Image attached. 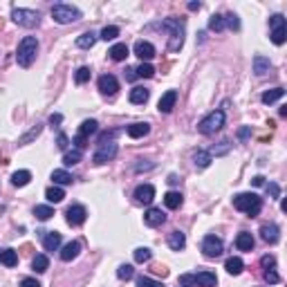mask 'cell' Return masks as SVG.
I'll return each instance as SVG.
<instances>
[{
    "label": "cell",
    "mask_w": 287,
    "mask_h": 287,
    "mask_svg": "<svg viewBox=\"0 0 287 287\" xmlns=\"http://www.w3.org/2000/svg\"><path fill=\"white\" fill-rule=\"evenodd\" d=\"M161 27L170 34L168 49H170V52H179L182 45H184V31H186V29H184V20L170 16V18H164V20H161Z\"/></svg>",
    "instance_id": "obj_1"
},
{
    "label": "cell",
    "mask_w": 287,
    "mask_h": 287,
    "mask_svg": "<svg viewBox=\"0 0 287 287\" xmlns=\"http://www.w3.org/2000/svg\"><path fill=\"white\" fill-rule=\"evenodd\" d=\"M233 206L238 211H242L245 215H249V218H256L260 213V209H263V197L256 195V193H238L233 197Z\"/></svg>",
    "instance_id": "obj_2"
},
{
    "label": "cell",
    "mask_w": 287,
    "mask_h": 287,
    "mask_svg": "<svg viewBox=\"0 0 287 287\" xmlns=\"http://www.w3.org/2000/svg\"><path fill=\"white\" fill-rule=\"evenodd\" d=\"M36 54H38V40L36 36H25V38L18 43L16 49V61L20 67H29L36 61Z\"/></svg>",
    "instance_id": "obj_3"
},
{
    "label": "cell",
    "mask_w": 287,
    "mask_h": 287,
    "mask_svg": "<svg viewBox=\"0 0 287 287\" xmlns=\"http://www.w3.org/2000/svg\"><path fill=\"white\" fill-rule=\"evenodd\" d=\"M11 20L20 27H38L40 25V13L36 9H25V7H11Z\"/></svg>",
    "instance_id": "obj_4"
},
{
    "label": "cell",
    "mask_w": 287,
    "mask_h": 287,
    "mask_svg": "<svg viewBox=\"0 0 287 287\" xmlns=\"http://www.w3.org/2000/svg\"><path fill=\"white\" fill-rule=\"evenodd\" d=\"M52 18L58 22V25H70V22L81 20V11L76 7H72V4L56 2L52 7Z\"/></svg>",
    "instance_id": "obj_5"
},
{
    "label": "cell",
    "mask_w": 287,
    "mask_h": 287,
    "mask_svg": "<svg viewBox=\"0 0 287 287\" xmlns=\"http://www.w3.org/2000/svg\"><path fill=\"white\" fill-rule=\"evenodd\" d=\"M269 38L274 45H283L287 40V22L283 13H274L269 18Z\"/></svg>",
    "instance_id": "obj_6"
},
{
    "label": "cell",
    "mask_w": 287,
    "mask_h": 287,
    "mask_svg": "<svg viewBox=\"0 0 287 287\" xmlns=\"http://www.w3.org/2000/svg\"><path fill=\"white\" fill-rule=\"evenodd\" d=\"M224 126V110H213L197 124V130L202 135H215Z\"/></svg>",
    "instance_id": "obj_7"
},
{
    "label": "cell",
    "mask_w": 287,
    "mask_h": 287,
    "mask_svg": "<svg viewBox=\"0 0 287 287\" xmlns=\"http://www.w3.org/2000/svg\"><path fill=\"white\" fill-rule=\"evenodd\" d=\"M117 150H119V146H117L115 142L99 144V148H97V150H94V155H92V161H94V164H97V166L106 164V161L115 159V157H117Z\"/></svg>",
    "instance_id": "obj_8"
},
{
    "label": "cell",
    "mask_w": 287,
    "mask_h": 287,
    "mask_svg": "<svg viewBox=\"0 0 287 287\" xmlns=\"http://www.w3.org/2000/svg\"><path fill=\"white\" fill-rule=\"evenodd\" d=\"M222 249H224V245L218 236H213V233L204 236V240H202V254H204L206 258H218V256L222 254Z\"/></svg>",
    "instance_id": "obj_9"
},
{
    "label": "cell",
    "mask_w": 287,
    "mask_h": 287,
    "mask_svg": "<svg viewBox=\"0 0 287 287\" xmlns=\"http://www.w3.org/2000/svg\"><path fill=\"white\" fill-rule=\"evenodd\" d=\"M85 218H88V211H85L83 204H72L67 206L65 211V220L70 227H81V224L85 222Z\"/></svg>",
    "instance_id": "obj_10"
},
{
    "label": "cell",
    "mask_w": 287,
    "mask_h": 287,
    "mask_svg": "<svg viewBox=\"0 0 287 287\" xmlns=\"http://www.w3.org/2000/svg\"><path fill=\"white\" fill-rule=\"evenodd\" d=\"M97 85H99V92H101V94H108V97L117 94V90H119V81H117L115 74H103V76H99Z\"/></svg>",
    "instance_id": "obj_11"
},
{
    "label": "cell",
    "mask_w": 287,
    "mask_h": 287,
    "mask_svg": "<svg viewBox=\"0 0 287 287\" xmlns=\"http://www.w3.org/2000/svg\"><path fill=\"white\" fill-rule=\"evenodd\" d=\"M133 197L139 204H150V202L155 200V186H152V184H139V186L135 188Z\"/></svg>",
    "instance_id": "obj_12"
},
{
    "label": "cell",
    "mask_w": 287,
    "mask_h": 287,
    "mask_svg": "<svg viewBox=\"0 0 287 287\" xmlns=\"http://www.w3.org/2000/svg\"><path fill=\"white\" fill-rule=\"evenodd\" d=\"M260 238H263L267 245H276L278 240H281V229H278V224L274 222H267L260 227Z\"/></svg>",
    "instance_id": "obj_13"
},
{
    "label": "cell",
    "mask_w": 287,
    "mask_h": 287,
    "mask_svg": "<svg viewBox=\"0 0 287 287\" xmlns=\"http://www.w3.org/2000/svg\"><path fill=\"white\" fill-rule=\"evenodd\" d=\"M175 103H177V90H168V92L161 94L159 103H157V110L164 112V115H168V112H173Z\"/></svg>",
    "instance_id": "obj_14"
},
{
    "label": "cell",
    "mask_w": 287,
    "mask_h": 287,
    "mask_svg": "<svg viewBox=\"0 0 287 287\" xmlns=\"http://www.w3.org/2000/svg\"><path fill=\"white\" fill-rule=\"evenodd\" d=\"M144 222H146L148 227H161V224L166 222V213L161 209H157V206H150V209L144 213Z\"/></svg>",
    "instance_id": "obj_15"
},
{
    "label": "cell",
    "mask_w": 287,
    "mask_h": 287,
    "mask_svg": "<svg viewBox=\"0 0 287 287\" xmlns=\"http://www.w3.org/2000/svg\"><path fill=\"white\" fill-rule=\"evenodd\" d=\"M135 56H139L142 61H150V58H155V47H152V43H148V40H137L135 43Z\"/></svg>",
    "instance_id": "obj_16"
},
{
    "label": "cell",
    "mask_w": 287,
    "mask_h": 287,
    "mask_svg": "<svg viewBox=\"0 0 287 287\" xmlns=\"http://www.w3.org/2000/svg\"><path fill=\"white\" fill-rule=\"evenodd\" d=\"M193 281H195V287H215L218 285V276L213 272H197L193 274Z\"/></svg>",
    "instance_id": "obj_17"
},
{
    "label": "cell",
    "mask_w": 287,
    "mask_h": 287,
    "mask_svg": "<svg viewBox=\"0 0 287 287\" xmlns=\"http://www.w3.org/2000/svg\"><path fill=\"white\" fill-rule=\"evenodd\" d=\"M63 238L58 231H45L43 233V247L45 251H58V247H61Z\"/></svg>",
    "instance_id": "obj_18"
},
{
    "label": "cell",
    "mask_w": 287,
    "mask_h": 287,
    "mask_svg": "<svg viewBox=\"0 0 287 287\" xmlns=\"http://www.w3.org/2000/svg\"><path fill=\"white\" fill-rule=\"evenodd\" d=\"M126 133H128V137H133V139H142V137H146V135L150 133V124H146V121L130 124L128 128H126Z\"/></svg>",
    "instance_id": "obj_19"
},
{
    "label": "cell",
    "mask_w": 287,
    "mask_h": 287,
    "mask_svg": "<svg viewBox=\"0 0 287 287\" xmlns=\"http://www.w3.org/2000/svg\"><path fill=\"white\" fill-rule=\"evenodd\" d=\"M79 254H81V242L72 240V242H67V245L61 249V260H63V263H70V260H74Z\"/></svg>",
    "instance_id": "obj_20"
},
{
    "label": "cell",
    "mask_w": 287,
    "mask_h": 287,
    "mask_svg": "<svg viewBox=\"0 0 287 287\" xmlns=\"http://www.w3.org/2000/svg\"><path fill=\"white\" fill-rule=\"evenodd\" d=\"M269 70H272V61H269L267 56H263V54H256L254 56V74L265 76Z\"/></svg>",
    "instance_id": "obj_21"
},
{
    "label": "cell",
    "mask_w": 287,
    "mask_h": 287,
    "mask_svg": "<svg viewBox=\"0 0 287 287\" xmlns=\"http://www.w3.org/2000/svg\"><path fill=\"white\" fill-rule=\"evenodd\" d=\"M236 247L240 251H251L256 247V240H254V236H251L249 231H240L236 236Z\"/></svg>",
    "instance_id": "obj_22"
},
{
    "label": "cell",
    "mask_w": 287,
    "mask_h": 287,
    "mask_svg": "<svg viewBox=\"0 0 287 287\" xmlns=\"http://www.w3.org/2000/svg\"><path fill=\"white\" fill-rule=\"evenodd\" d=\"M166 242H168V247L173 251H182L184 247H186V236H184L182 231H177V229H175V231L168 233V240H166Z\"/></svg>",
    "instance_id": "obj_23"
},
{
    "label": "cell",
    "mask_w": 287,
    "mask_h": 287,
    "mask_svg": "<svg viewBox=\"0 0 287 287\" xmlns=\"http://www.w3.org/2000/svg\"><path fill=\"white\" fill-rule=\"evenodd\" d=\"M148 97H150V90L142 88V85L130 90V103H135V106H144L148 101Z\"/></svg>",
    "instance_id": "obj_24"
},
{
    "label": "cell",
    "mask_w": 287,
    "mask_h": 287,
    "mask_svg": "<svg viewBox=\"0 0 287 287\" xmlns=\"http://www.w3.org/2000/svg\"><path fill=\"white\" fill-rule=\"evenodd\" d=\"M108 54H110L112 61L119 63V61H126V58L130 56V49H128V45H126V43H117V45H112Z\"/></svg>",
    "instance_id": "obj_25"
},
{
    "label": "cell",
    "mask_w": 287,
    "mask_h": 287,
    "mask_svg": "<svg viewBox=\"0 0 287 287\" xmlns=\"http://www.w3.org/2000/svg\"><path fill=\"white\" fill-rule=\"evenodd\" d=\"M224 269H227L231 276H240L242 269H245V263H242V258H238V256H231V258L224 260Z\"/></svg>",
    "instance_id": "obj_26"
},
{
    "label": "cell",
    "mask_w": 287,
    "mask_h": 287,
    "mask_svg": "<svg viewBox=\"0 0 287 287\" xmlns=\"http://www.w3.org/2000/svg\"><path fill=\"white\" fill-rule=\"evenodd\" d=\"M72 173H67V170H63V168H56V170H52V182H54V186H67V184H72Z\"/></svg>",
    "instance_id": "obj_27"
},
{
    "label": "cell",
    "mask_w": 287,
    "mask_h": 287,
    "mask_svg": "<svg viewBox=\"0 0 287 287\" xmlns=\"http://www.w3.org/2000/svg\"><path fill=\"white\" fill-rule=\"evenodd\" d=\"M97 40H99V34H94V31H85V34H81L79 38H76V47L90 49V47H94Z\"/></svg>",
    "instance_id": "obj_28"
},
{
    "label": "cell",
    "mask_w": 287,
    "mask_h": 287,
    "mask_svg": "<svg viewBox=\"0 0 287 287\" xmlns=\"http://www.w3.org/2000/svg\"><path fill=\"white\" fill-rule=\"evenodd\" d=\"M182 202H184V195L179 191H168L164 195V204L168 206V209H179V206H182Z\"/></svg>",
    "instance_id": "obj_29"
},
{
    "label": "cell",
    "mask_w": 287,
    "mask_h": 287,
    "mask_svg": "<svg viewBox=\"0 0 287 287\" xmlns=\"http://www.w3.org/2000/svg\"><path fill=\"white\" fill-rule=\"evenodd\" d=\"M285 97V90L283 88H274V90H267V92H263V97H260V101L265 103V106H272V103H276L278 99Z\"/></svg>",
    "instance_id": "obj_30"
},
{
    "label": "cell",
    "mask_w": 287,
    "mask_h": 287,
    "mask_svg": "<svg viewBox=\"0 0 287 287\" xmlns=\"http://www.w3.org/2000/svg\"><path fill=\"white\" fill-rule=\"evenodd\" d=\"M31 269H34L36 274H43L49 269V258L45 254H36L34 258H31Z\"/></svg>",
    "instance_id": "obj_31"
},
{
    "label": "cell",
    "mask_w": 287,
    "mask_h": 287,
    "mask_svg": "<svg viewBox=\"0 0 287 287\" xmlns=\"http://www.w3.org/2000/svg\"><path fill=\"white\" fill-rule=\"evenodd\" d=\"M97 130H99V124H97V121H94V119H85L83 124L79 126V133H76V135H79V137H83V139H88L90 135H94Z\"/></svg>",
    "instance_id": "obj_32"
},
{
    "label": "cell",
    "mask_w": 287,
    "mask_h": 287,
    "mask_svg": "<svg viewBox=\"0 0 287 287\" xmlns=\"http://www.w3.org/2000/svg\"><path fill=\"white\" fill-rule=\"evenodd\" d=\"M40 133H43V124H36V126H31V128H29V133H25L20 139H18V146H27V144H31L36 137H38Z\"/></svg>",
    "instance_id": "obj_33"
},
{
    "label": "cell",
    "mask_w": 287,
    "mask_h": 287,
    "mask_svg": "<svg viewBox=\"0 0 287 287\" xmlns=\"http://www.w3.org/2000/svg\"><path fill=\"white\" fill-rule=\"evenodd\" d=\"M0 265H4V267H16L18 265V251L2 249L0 251Z\"/></svg>",
    "instance_id": "obj_34"
},
{
    "label": "cell",
    "mask_w": 287,
    "mask_h": 287,
    "mask_svg": "<svg viewBox=\"0 0 287 287\" xmlns=\"http://www.w3.org/2000/svg\"><path fill=\"white\" fill-rule=\"evenodd\" d=\"M81 159H83V150H79V148L65 150V155H63V164L65 166H74V164H79Z\"/></svg>",
    "instance_id": "obj_35"
},
{
    "label": "cell",
    "mask_w": 287,
    "mask_h": 287,
    "mask_svg": "<svg viewBox=\"0 0 287 287\" xmlns=\"http://www.w3.org/2000/svg\"><path fill=\"white\" fill-rule=\"evenodd\" d=\"M29 179H31V173H29V170H25V168L16 170V173L11 175V184H13V186H18V188L27 186V184H29Z\"/></svg>",
    "instance_id": "obj_36"
},
{
    "label": "cell",
    "mask_w": 287,
    "mask_h": 287,
    "mask_svg": "<svg viewBox=\"0 0 287 287\" xmlns=\"http://www.w3.org/2000/svg\"><path fill=\"white\" fill-rule=\"evenodd\" d=\"M193 161H195L197 168H206V166L213 161V155H211L209 150H197L195 155H193Z\"/></svg>",
    "instance_id": "obj_37"
},
{
    "label": "cell",
    "mask_w": 287,
    "mask_h": 287,
    "mask_svg": "<svg viewBox=\"0 0 287 287\" xmlns=\"http://www.w3.org/2000/svg\"><path fill=\"white\" fill-rule=\"evenodd\" d=\"M45 197H47V202H52V204H58V202H63V197H65V191H63L61 186H49L47 191H45Z\"/></svg>",
    "instance_id": "obj_38"
},
{
    "label": "cell",
    "mask_w": 287,
    "mask_h": 287,
    "mask_svg": "<svg viewBox=\"0 0 287 287\" xmlns=\"http://www.w3.org/2000/svg\"><path fill=\"white\" fill-rule=\"evenodd\" d=\"M209 29L211 31H224L227 29V22H224L222 13H213V16L209 18Z\"/></svg>",
    "instance_id": "obj_39"
},
{
    "label": "cell",
    "mask_w": 287,
    "mask_h": 287,
    "mask_svg": "<svg viewBox=\"0 0 287 287\" xmlns=\"http://www.w3.org/2000/svg\"><path fill=\"white\" fill-rule=\"evenodd\" d=\"M135 74H137V79H150V76H155V67L150 63H142L139 67H135Z\"/></svg>",
    "instance_id": "obj_40"
},
{
    "label": "cell",
    "mask_w": 287,
    "mask_h": 287,
    "mask_svg": "<svg viewBox=\"0 0 287 287\" xmlns=\"http://www.w3.org/2000/svg\"><path fill=\"white\" fill-rule=\"evenodd\" d=\"M34 215H36L38 220H43V222H45V220H49V218L54 215V209H52L49 204H38V206L34 209Z\"/></svg>",
    "instance_id": "obj_41"
},
{
    "label": "cell",
    "mask_w": 287,
    "mask_h": 287,
    "mask_svg": "<svg viewBox=\"0 0 287 287\" xmlns=\"http://www.w3.org/2000/svg\"><path fill=\"white\" fill-rule=\"evenodd\" d=\"M117 36H119V27H117V25H106L101 29V34H99V38H101V40H115Z\"/></svg>",
    "instance_id": "obj_42"
},
{
    "label": "cell",
    "mask_w": 287,
    "mask_h": 287,
    "mask_svg": "<svg viewBox=\"0 0 287 287\" xmlns=\"http://www.w3.org/2000/svg\"><path fill=\"white\" fill-rule=\"evenodd\" d=\"M133 256H135V263H148L152 258V251L148 247H139V249H135Z\"/></svg>",
    "instance_id": "obj_43"
},
{
    "label": "cell",
    "mask_w": 287,
    "mask_h": 287,
    "mask_svg": "<svg viewBox=\"0 0 287 287\" xmlns=\"http://www.w3.org/2000/svg\"><path fill=\"white\" fill-rule=\"evenodd\" d=\"M117 278H119V281H130V278H135V267L133 265H121V267L117 269Z\"/></svg>",
    "instance_id": "obj_44"
},
{
    "label": "cell",
    "mask_w": 287,
    "mask_h": 287,
    "mask_svg": "<svg viewBox=\"0 0 287 287\" xmlns=\"http://www.w3.org/2000/svg\"><path fill=\"white\" fill-rule=\"evenodd\" d=\"M90 74H92V72H90V67H79V70H76V74H74V81L79 85H83V83H88L90 81Z\"/></svg>",
    "instance_id": "obj_45"
},
{
    "label": "cell",
    "mask_w": 287,
    "mask_h": 287,
    "mask_svg": "<svg viewBox=\"0 0 287 287\" xmlns=\"http://www.w3.org/2000/svg\"><path fill=\"white\" fill-rule=\"evenodd\" d=\"M224 22H227V27L233 31L240 29V18H238L236 13H224Z\"/></svg>",
    "instance_id": "obj_46"
},
{
    "label": "cell",
    "mask_w": 287,
    "mask_h": 287,
    "mask_svg": "<svg viewBox=\"0 0 287 287\" xmlns=\"http://www.w3.org/2000/svg\"><path fill=\"white\" fill-rule=\"evenodd\" d=\"M137 287H164L159 281H152V278L148 276H139L137 278Z\"/></svg>",
    "instance_id": "obj_47"
},
{
    "label": "cell",
    "mask_w": 287,
    "mask_h": 287,
    "mask_svg": "<svg viewBox=\"0 0 287 287\" xmlns=\"http://www.w3.org/2000/svg\"><path fill=\"white\" fill-rule=\"evenodd\" d=\"M263 276H265V281H267L269 285H276V283H281V276H278V272L274 267L272 269H265Z\"/></svg>",
    "instance_id": "obj_48"
},
{
    "label": "cell",
    "mask_w": 287,
    "mask_h": 287,
    "mask_svg": "<svg viewBox=\"0 0 287 287\" xmlns=\"http://www.w3.org/2000/svg\"><path fill=\"white\" fill-rule=\"evenodd\" d=\"M177 283H179V287H195V281H193V274H182Z\"/></svg>",
    "instance_id": "obj_49"
},
{
    "label": "cell",
    "mask_w": 287,
    "mask_h": 287,
    "mask_svg": "<svg viewBox=\"0 0 287 287\" xmlns=\"http://www.w3.org/2000/svg\"><path fill=\"white\" fill-rule=\"evenodd\" d=\"M56 146L61 148V150H67V146H70V137H67L65 133H58V137H56Z\"/></svg>",
    "instance_id": "obj_50"
},
{
    "label": "cell",
    "mask_w": 287,
    "mask_h": 287,
    "mask_svg": "<svg viewBox=\"0 0 287 287\" xmlns=\"http://www.w3.org/2000/svg\"><path fill=\"white\" fill-rule=\"evenodd\" d=\"M115 137H117V130H108V133H101V135H99V144L115 142Z\"/></svg>",
    "instance_id": "obj_51"
},
{
    "label": "cell",
    "mask_w": 287,
    "mask_h": 287,
    "mask_svg": "<svg viewBox=\"0 0 287 287\" xmlns=\"http://www.w3.org/2000/svg\"><path fill=\"white\" fill-rule=\"evenodd\" d=\"M249 137H251V126H242V128H238V139H240V142H247Z\"/></svg>",
    "instance_id": "obj_52"
},
{
    "label": "cell",
    "mask_w": 287,
    "mask_h": 287,
    "mask_svg": "<svg viewBox=\"0 0 287 287\" xmlns=\"http://www.w3.org/2000/svg\"><path fill=\"white\" fill-rule=\"evenodd\" d=\"M265 186H267V193L272 197H281V186H278L276 182H269V184H265Z\"/></svg>",
    "instance_id": "obj_53"
},
{
    "label": "cell",
    "mask_w": 287,
    "mask_h": 287,
    "mask_svg": "<svg viewBox=\"0 0 287 287\" xmlns=\"http://www.w3.org/2000/svg\"><path fill=\"white\" fill-rule=\"evenodd\" d=\"M260 265H263V269H272L274 265H276V258H274V256H263V258H260Z\"/></svg>",
    "instance_id": "obj_54"
},
{
    "label": "cell",
    "mask_w": 287,
    "mask_h": 287,
    "mask_svg": "<svg viewBox=\"0 0 287 287\" xmlns=\"http://www.w3.org/2000/svg\"><path fill=\"white\" fill-rule=\"evenodd\" d=\"M20 287H40V283L36 281V278L27 276V278H22V281H20Z\"/></svg>",
    "instance_id": "obj_55"
},
{
    "label": "cell",
    "mask_w": 287,
    "mask_h": 287,
    "mask_svg": "<svg viewBox=\"0 0 287 287\" xmlns=\"http://www.w3.org/2000/svg\"><path fill=\"white\" fill-rule=\"evenodd\" d=\"M155 168V164L152 161H148V164H142V159H139V164H135V173H142V170H150Z\"/></svg>",
    "instance_id": "obj_56"
},
{
    "label": "cell",
    "mask_w": 287,
    "mask_h": 287,
    "mask_svg": "<svg viewBox=\"0 0 287 287\" xmlns=\"http://www.w3.org/2000/svg\"><path fill=\"white\" fill-rule=\"evenodd\" d=\"M63 121V115H58V112H54V115H49V124L52 126H58Z\"/></svg>",
    "instance_id": "obj_57"
},
{
    "label": "cell",
    "mask_w": 287,
    "mask_h": 287,
    "mask_svg": "<svg viewBox=\"0 0 287 287\" xmlns=\"http://www.w3.org/2000/svg\"><path fill=\"white\" fill-rule=\"evenodd\" d=\"M251 184H254V186H265V177L263 175H256V177L251 179Z\"/></svg>",
    "instance_id": "obj_58"
},
{
    "label": "cell",
    "mask_w": 287,
    "mask_h": 287,
    "mask_svg": "<svg viewBox=\"0 0 287 287\" xmlns=\"http://www.w3.org/2000/svg\"><path fill=\"white\" fill-rule=\"evenodd\" d=\"M126 79H128V81L137 79V74H135V67H128V70H126Z\"/></svg>",
    "instance_id": "obj_59"
},
{
    "label": "cell",
    "mask_w": 287,
    "mask_h": 287,
    "mask_svg": "<svg viewBox=\"0 0 287 287\" xmlns=\"http://www.w3.org/2000/svg\"><path fill=\"white\" fill-rule=\"evenodd\" d=\"M166 182H168L170 186H175V184L179 182V177H177V175H175V173H170V175H168V179H166Z\"/></svg>",
    "instance_id": "obj_60"
},
{
    "label": "cell",
    "mask_w": 287,
    "mask_h": 287,
    "mask_svg": "<svg viewBox=\"0 0 287 287\" xmlns=\"http://www.w3.org/2000/svg\"><path fill=\"white\" fill-rule=\"evenodd\" d=\"M186 7H188V11H197V9H200L202 4H200V2H188Z\"/></svg>",
    "instance_id": "obj_61"
}]
</instances>
